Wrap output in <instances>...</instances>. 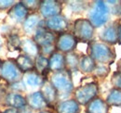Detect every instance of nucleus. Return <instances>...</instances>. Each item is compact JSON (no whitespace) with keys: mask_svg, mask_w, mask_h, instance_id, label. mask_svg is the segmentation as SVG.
Returning <instances> with one entry per match:
<instances>
[{"mask_svg":"<svg viewBox=\"0 0 121 113\" xmlns=\"http://www.w3.org/2000/svg\"><path fill=\"white\" fill-rule=\"evenodd\" d=\"M22 44V39L17 33H11L7 38V46L9 49L11 50H17L21 49Z\"/></svg>","mask_w":121,"mask_h":113,"instance_id":"nucleus-27","label":"nucleus"},{"mask_svg":"<svg viewBox=\"0 0 121 113\" xmlns=\"http://www.w3.org/2000/svg\"><path fill=\"white\" fill-rule=\"evenodd\" d=\"M105 102L109 107H116L121 108V90L113 88L110 90L109 94L107 95Z\"/></svg>","mask_w":121,"mask_h":113,"instance_id":"nucleus-24","label":"nucleus"},{"mask_svg":"<svg viewBox=\"0 0 121 113\" xmlns=\"http://www.w3.org/2000/svg\"><path fill=\"white\" fill-rule=\"evenodd\" d=\"M96 62L91 58L89 55H83L80 56L79 59V66L78 71H80L84 74H91L93 73V71L96 68Z\"/></svg>","mask_w":121,"mask_h":113,"instance_id":"nucleus-23","label":"nucleus"},{"mask_svg":"<svg viewBox=\"0 0 121 113\" xmlns=\"http://www.w3.org/2000/svg\"><path fill=\"white\" fill-rule=\"evenodd\" d=\"M65 69V55L55 51L48 56V70L50 72L62 71Z\"/></svg>","mask_w":121,"mask_h":113,"instance_id":"nucleus-19","label":"nucleus"},{"mask_svg":"<svg viewBox=\"0 0 121 113\" xmlns=\"http://www.w3.org/2000/svg\"><path fill=\"white\" fill-rule=\"evenodd\" d=\"M21 2L23 4V6L27 8V10L30 13L35 12L36 10H38L40 7V3H41V1L39 0H23Z\"/></svg>","mask_w":121,"mask_h":113,"instance_id":"nucleus-29","label":"nucleus"},{"mask_svg":"<svg viewBox=\"0 0 121 113\" xmlns=\"http://www.w3.org/2000/svg\"><path fill=\"white\" fill-rule=\"evenodd\" d=\"M79 59L80 56L75 52L65 54V69L71 72L78 71Z\"/></svg>","mask_w":121,"mask_h":113,"instance_id":"nucleus-25","label":"nucleus"},{"mask_svg":"<svg viewBox=\"0 0 121 113\" xmlns=\"http://www.w3.org/2000/svg\"><path fill=\"white\" fill-rule=\"evenodd\" d=\"M21 50L23 52V54L29 56L34 59L40 54V49L38 45L34 41V39L30 37H25L22 39Z\"/></svg>","mask_w":121,"mask_h":113,"instance_id":"nucleus-20","label":"nucleus"},{"mask_svg":"<svg viewBox=\"0 0 121 113\" xmlns=\"http://www.w3.org/2000/svg\"><path fill=\"white\" fill-rule=\"evenodd\" d=\"M35 71L45 77L46 72H48V57L41 54L35 58Z\"/></svg>","mask_w":121,"mask_h":113,"instance_id":"nucleus-26","label":"nucleus"},{"mask_svg":"<svg viewBox=\"0 0 121 113\" xmlns=\"http://www.w3.org/2000/svg\"><path fill=\"white\" fill-rule=\"evenodd\" d=\"M62 8H63V6H62V2L60 1L43 0L40 3L38 13L43 18V20H47V19L60 15Z\"/></svg>","mask_w":121,"mask_h":113,"instance_id":"nucleus-9","label":"nucleus"},{"mask_svg":"<svg viewBox=\"0 0 121 113\" xmlns=\"http://www.w3.org/2000/svg\"><path fill=\"white\" fill-rule=\"evenodd\" d=\"M89 56L96 62V64L109 65L116 59V52L111 45L101 41H91L89 43Z\"/></svg>","mask_w":121,"mask_h":113,"instance_id":"nucleus-2","label":"nucleus"},{"mask_svg":"<svg viewBox=\"0 0 121 113\" xmlns=\"http://www.w3.org/2000/svg\"><path fill=\"white\" fill-rule=\"evenodd\" d=\"M33 39L40 49L43 47L54 45L57 39V35L48 31V29H46L45 26H40L34 33Z\"/></svg>","mask_w":121,"mask_h":113,"instance_id":"nucleus-11","label":"nucleus"},{"mask_svg":"<svg viewBox=\"0 0 121 113\" xmlns=\"http://www.w3.org/2000/svg\"><path fill=\"white\" fill-rule=\"evenodd\" d=\"M56 113H79L80 105L75 98L63 99L55 106Z\"/></svg>","mask_w":121,"mask_h":113,"instance_id":"nucleus-17","label":"nucleus"},{"mask_svg":"<svg viewBox=\"0 0 121 113\" xmlns=\"http://www.w3.org/2000/svg\"><path fill=\"white\" fill-rule=\"evenodd\" d=\"M2 63H3V61L0 59V71H1V67H2ZM1 79V78H0Z\"/></svg>","mask_w":121,"mask_h":113,"instance_id":"nucleus-36","label":"nucleus"},{"mask_svg":"<svg viewBox=\"0 0 121 113\" xmlns=\"http://www.w3.org/2000/svg\"><path fill=\"white\" fill-rule=\"evenodd\" d=\"M44 26L51 32L58 35L67 32L69 28V21L65 16L60 14L44 20Z\"/></svg>","mask_w":121,"mask_h":113,"instance_id":"nucleus-10","label":"nucleus"},{"mask_svg":"<svg viewBox=\"0 0 121 113\" xmlns=\"http://www.w3.org/2000/svg\"><path fill=\"white\" fill-rule=\"evenodd\" d=\"M87 113H109V106L105 100L101 97H96L86 106Z\"/></svg>","mask_w":121,"mask_h":113,"instance_id":"nucleus-21","label":"nucleus"},{"mask_svg":"<svg viewBox=\"0 0 121 113\" xmlns=\"http://www.w3.org/2000/svg\"><path fill=\"white\" fill-rule=\"evenodd\" d=\"M40 92L42 93L43 97L47 103L48 104L49 108L56 106V104L58 103V93L56 91V89L53 87V85L49 83L48 80H46L42 86L40 87Z\"/></svg>","mask_w":121,"mask_h":113,"instance_id":"nucleus-16","label":"nucleus"},{"mask_svg":"<svg viewBox=\"0 0 121 113\" xmlns=\"http://www.w3.org/2000/svg\"><path fill=\"white\" fill-rule=\"evenodd\" d=\"M22 81L24 84L25 87L28 86L31 88H36V87H41L46 79L43 75L38 73L36 71H32L23 73Z\"/></svg>","mask_w":121,"mask_h":113,"instance_id":"nucleus-18","label":"nucleus"},{"mask_svg":"<svg viewBox=\"0 0 121 113\" xmlns=\"http://www.w3.org/2000/svg\"><path fill=\"white\" fill-rule=\"evenodd\" d=\"M77 40L71 32H63L57 35V39L55 42L56 51H59L62 54H68L74 52L77 45Z\"/></svg>","mask_w":121,"mask_h":113,"instance_id":"nucleus-7","label":"nucleus"},{"mask_svg":"<svg viewBox=\"0 0 121 113\" xmlns=\"http://www.w3.org/2000/svg\"><path fill=\"white\" fill-rule=\"evenodd\" d=\"M111 84L114 88L121 90V71H116L111 78Z\"/></svg>","mask_w":121,"mask_h":113,"instance_id":"nucleus-31","label":"nucleus"},{"mask_svg":"<svg viewBox=\"0 0 121 113\" xmlns=\"http://www.w3.org/2000/svg\"><path fill=\"white\" fill-rule=\"evenodd\" d=\"M119 27H120V23L117 21H113L109 24H106L99 34V38L101 42L109 45L116 44L117 43H118Z\"/></svg>","mask_w":121,"mask_h":113,"instance_id":"nucleus-8","label":"nucleus"},{"mask_svg":"<svg viewBox=\"0 0 121 113\" xmlns=\"http://www.w3.org/2000/svg\"><path fill=\"white\" fill-rule=\"evenodd\" d=\"M48 81L56 89L59 100H63V98L68 97L71 94L74 93L75 85L73 81L72 72L67 71L66 69L62 71L51 72Z\"/></svg>","mask_w":121,"mask_h":113,"instance_id":"nucleus-1","label":"nucleus"},{"mask_svg":"<svg viewBox=\"0 0 121 113\" xmlns=\"http://www.w3.org/2000/svg\"><path fill=\"white\" fill-rule=\"evenodd\" d=\"M117 71H121V60L117 64Z\"/></svg>","mask_w":121,"mask_h":113,"instance_id":"nucleus-34","label":"nucleus"},{"mask_svg":"<svg viewBox=\"0 0 121 113\" xmlns=\"http://www.w3.org/2000/svg\"><path fill=\"white\" fill-rule=\"evenodd\" d=\"M16 4L14 0H0V10H9Z\"/></svg>","mask_w":121,"mask_h":113,"instance_id":"nucleus-32","label":"nucleus"},{"mask_svg":"<svg viewBox=\"0 0 121 113\" xmlns=\"http://www.w3.org/2000/svg\"><path fill=\"white\" fill-rule=\"evenodd\" d=\"M110 8L105 1H93L88 9V20L94 28L105 26L110 19Z\"/></svg>","mask_w":121,"mask_h":113,"instance_id":"nucleus-3","label":"nucleus"},{"mask_svg":"<svg viewBox=\"0 0 121 113\" xmlns=\"http://www.w3.org/2000/svg\"><path fill=\"white\" fill-rule=\"evenodd\" d=\"M0 113H22V110H19V109H13V108H8V109L0 111Z\"/></svg>","mask_w":121,"mask_h":113,"instance_id":"nucleus-33","label":"nucleus"},{"mask_svg":"<svg viewBox=\"0 0 121 113\" xmlns=\"http://www.w3.org/2000/svg\"><path fill=\"white\" fill-rule=\"evenodd\" d=\"M23 73L18 68L14 59H7L2 63L0 78L9 85H13L22 80Z\"/></svg>","mask_w":121,"mask_h":113,"instance_id":"nucleus-6","label":"nucleus"},{"mask_svg":"<svg viewBox=\"0 0 121 113\" xmlns=\"http://www.w3.org/2000/svg\"><path fill=\"white\" fill-rule=\"evenodd\" d=\"M40 26H44V20L37 12L30 13L22 23V29L24 32L33 35Z\"/></svg>","mask_w":121,"mask_h":113,"instance_id":"nucleus-14","label":"nucleus"},{"mask_svg":"<svg viewBox=\"0 0 121 113\" xmlns=\"http://www.w3.org/2000/svg\"><path fill=\"white\" fill-rule=\"evenodd\" d=\"M29 14L30 12L27 10V8L23 6V4L21 1L16 2L15 5L10 9L8 10V16L16 23H23V21Z\"/></svg>","mask_w":121,"mask_h":113,"instance_id":"nucleus-15","label":"nucleus"},{"mask_svg":"<svg viewBox=\"0 0 121 113\" xmlns=\"http://www.w3.org/2000/svg\"><path fill=\"white\" fill-rule=\"evenodd\" d=\"M93 73L98 78H105L106 76L109 74V68H108L107 65L97 64Z\"/></svg>","mask_w":121,"mask_h":113,"instance_id":"nucleus-30","label":"nucleus"},{"mask_svg":"<svg viewBox=\"0 0 121 113\" xmlns=\"http://www.w3.org/2000/svg\"><path fill=\"white\" fill-rule=\"evenodd\" d=\"M25 97L27 101V107L33 110L42 111V110H46V109L49 108L48 104L47 103L40 90L28 94Z\"/></svg>","mask_w":121,"mask_h":113,"instance_id":"nucleus-12","label":"nucleus"},{"mask_svg":"<svg viewBox=\"0 0 121 113\" xmlns=\"http://www.w3.org/2000/svg\"><path fill=\"white\" fill-rule=\"evenodd\" d=\"M69 7L73 12L80 13L85 11L86 9H89V4L84 1H71L69 2Z\"/></svg>","mask_w":121,"mask_h":113,"instance_id":"nucleus-28","label":"nucleus"},{"mask_svg":"<svg viewBox=\"0 0 121 113\" xmlns=\"http://www.w3.org/2000/svg\"><path fill=\"white\" fill-rule=\"evenodd\" d=\"M37 113H51V112H49L48 110H42V111H38Z\"/></svg>","mask_w":121,"mask_h":113,"instance_id":"nucleus-35","label":"nucleus"},{"mask_svg":"<svg viewBox=\"0 0 121 113\" xmlns=\"http://www.w3.org/2000/svg\"><path fill=\"white\" fill-rule=\"evenodd\" d=\"M74 98L80 106H87L91 101L98 97L99 85L96 82H90L79 85L74 90Z\"/></svg>","mask_w":121,"mask_h":113,"instance_id":"nucleus-5","label":"nucleus"},{"mask_svg":"<svg viewBox=\"0 0 121 113\" xmlns=\"http://www.w3.org/2000/svg\"><path fill=\"white\" fill-rule=\"evenodd\" d=\"M15 62L22 73L35 71V59L25 54H21L16 57Z\"/></svg>","mask_w":121,"mask_h":113,"instance_id":"nucleus-22","label":"nucleus"},{"mask_svg":"<svg viewBox=\"0 0 121 113\" xmlns=\"http://www.w3.org/2000/svg\"><path fill=\"white\" fill-rule=\"evenodd\" d=\"M4 101H5L6 106H8L9 108L17 109L19 110H23L27 109L26 97L21 93L9 92L5 96Z\"/></svg>","mask_w":121,"mask_h":113,"instance_id":"nucleus-13","label":"nucleus"},{"mask_svg":"<svg viewBox=\"0 0 121 113\" xmlns=\"http://www.w3.org/2000/svg\"><path fill=\"white\" fill-rule=\"evenodd\" d=\"M95 34V28L91 22L85 18L76 19L73 25V35L77 42L91 43Z\"/></svg>","mask_w":121,"mask_h":113,"instance_id":"nucleus-4","label":"nucleus"}]
</instances>
